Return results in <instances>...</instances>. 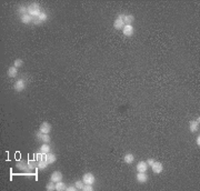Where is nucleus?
<instances>
[{
	"instance_id": "9d476101",
	"label": "nucleus",
	"mask_w": 200,
	"mask_h": 191,
	"mask_svg": "<svg viewBox=\"0 0 200 191\" xmlns=\"http://www.w3.org/2000/svg\"><path fill=\"white\" fill-rule=\"evenodd\" d=\"M151 169L153 171V173L156 174H160L163 171V166H162L161 162H159V161H155L153 164L151 166Z\"/></svg>"
},
{
	"instance_id": "bb28decb",
	"label": "nucleus",
	"mask_w": 200,
	"mask_h": 191,
	"mask_svg": "<svg viewBox=\"0 0 200 191\" xmlns=\"http://www.w3.org/2000/svg\"><path fill=\"white\" fill-rule=\"evenodd\" d=\"M14 66L16 67V68H21L22 66H24V60L22 59H16L15 60V63H14Z\"/></svg>"
},
{
	"instance_id": "f8f14e48",
	"label": "nucleus",
	"mask_w": 200,
	"mask_h": 191,
	"mask_svg": "<svg viewBox=\"0 0 200 191\" xmlns=\"http://www.w3.org/2000/svg\"><path fill=\"white\" fill-rule=\"evenodd\" d=\"M51 129H52L51 125L49 122H47V121H44V122L40 125V127H39V131L42 133H50Z\"/></svg>"
},
{
	"instance_id": "f257e3e1",
	"label": "nucleus",
	"mask_w": 200,
	"mask_h": 191,
	"mask_svg": "<svg viewBox=\"0 0 200 191\" xmlns=\"http://www.w3.org/2000/svg\"><path fill=\"white\" fill-rule=\"evenodd\" d=\"M41 8H40V5L38 2H31L29 6H28V15H30L31 17H38L39 15L41 14Z\"/></svg>"
},
{
	"instance_id": "7c9ffc66",
	"label": "nucleus",
	"mask_w": 200,
	"mask_h": 191,
	"mask_svg": "<svg viewBox=\"0 0 200 191\" xmlns=\"http://www.w3.org/2000/svg\"><path fill=\"white\" fill-rule=\"evenodd\" d=\"M77 190V188L76 186L73 184V186H69V187H67V190L66 191H76Z\"/></svg>"
},
{
	"instance_id": "4be33fe9",
	"label": "nucleus",
	"mask_w": 200,
	"mask_h": 191,
	"mask_svg": "<svg viewBox=\"0 0 200 191\" xmlns=\"http://www.w3.org/2000/svg\"><path fill=\"white\" fill-rule=\"evenodd\" d=\"M28 164H29V167H30V169L32 171L36 170V169H38V162H37L36 159H34V160H28Z\"/></svg>"
},
{
	"instance_id": "2eb2a0df",
	"label": "nucleus",
	"mask_w": 200,
	"mask_h": 191,
	"mask_svg": "<svg viewBox=\"0 0 200 191\" xmlns=\"http://www.w3.org/2000/svg\"><path fill=\"white\" fill-rule=\"evenodd\" d=\"M121 17H122V20H124V24H132L134 21H135V16L131 14L121 15Z\"/></svg>"
},
{
	"instance_id": "393cba45",
	"label": "nucleus",
	"mask_w": 200,
	"mask_h": 191,
	"mask_svg": "<svg viewBox=\"0 0 200 191\" xmlns=\"http://www.w3.org/2000/svg\"><path fill=\"white\" fill-rule=\"evenodd\" d=\"M49 164L46 162L45 160H42V161H39L38 162V169L39 170H45V169H47V167H48Z\"/></svg>"
},
{
	"instance_id": "412c9836",
	"label": "nucleus",
	"mask_w": 200,
	"mask_h": 191,
	"mask_svg": "<svg viewBox=\"0 0 200 191\" xmlns=\"http://www.w3.org/2000/svg\"><path fill=\"white\" fill-rule=\"evenodd\" d=\"M56 190L57 191H65L67 190V184L65 182H62V181H59L56 183Z\"/></svg>"
},
{
	"instance_id": "2f4dec72",
	"label": "nucleus",
	"mask_w": 200,
	"mask_h": 191,
	"mask_svg": "<svg viewBox=\"0 0 200 191\" xmlns=\"http://www.w3.org/2000/svg\"><path fill=\"white\" fill-rule=\"evenodd\" d=\"M196 143H197V146L199 147V146H200V137H199V136H198V137L196 138Z\"/></svg>"
},
{
	"instance_id": "4468645a",
	"label": "nucleus",
	"mask_w": 200,
	"mask_h": 191,
	"mask_svg": "<svg viewBox=\"0 0 200 191\" xmlns=\"http://www.w3.org/2000/svg\"><path fill=\"white\" fill-rule=\"evenodd\" d=\"M136 169H137V172H147L149 167L146 161H139L136 166Z\"/></svg>"
},
{
	"instance_id": "0eeeda50",
	"label": "nucleus",
	"mask_w": 200,
	"mask_h": 191,
	"mask_svg": "<svg viewBox=\"0 0 200 191\" xmlns=\"http://www.w3.org/2000/svg\"><path fill=\"white\" fill-rule=\"evenodd\" d=\"M122 34L124 37H132L135 34V27L132 24H126L122 29Z\"/></svg>"
},
{
	"instance_id": "aec40b11",
	"label": "nucleus",
	"mask_w": 200,
	"mask_h": 191,
	"mask_svg": "<svg viewBox=\"0 0 200 191\" xmlns=\"http://www.w3.org/2000/svg\"><path fill=\"white\" fill-rule=\"evenodd\" d=\"M40 152L44 154H48V152H51V147L49 143H42V146L40 147Z\"/></svg>"
},
{
	"instance_id": "f3484780",
	"label": "nucleus",
	"mask_w": 200,
	"mask_h": 191,
	"mask_svg": "<svg viewBox=\"0 0 200 191\" xmlns=\"http://www.w3.org/2000/svg\"><path fill=\"white\" fill-rule=\"evenodd\" d=\"M20 21L22 24H34V17H31L30 15H24V16H21L20 17Z\"/></svg>"
},
{
	"instance_id": "6ab92c4d",
	"label": "nucleus",
	"mask_w": 200,
	"mask_h": 191,
	"mask_svg": "<svg viewBox=\"0 0 200 191\" xmlns=\"http://www.w3.org/2000/svg\"><path fill=\"white\" fill-rule=\"evenodd\" d=\"M124 163H127V164L134 163V161H135V156H134L132 154H127L124 157Z\"/></svg>"
},
{
	"instance_id": "20e7f679",
	"label": "nucleus",
	"mask_w": 200,
	"mask_h": 191,
	"mask_svg": "<svg viewBox=\"0 0 200 191\" xmlns=\"http://www.w3.org/2000/svg\"><path fill=\"white\" fill-rule=\"evenodd\" d=\"M82 181L85 184H93L96 182V177L91 172H87L82 176Z\"/></svg>"
},
{
	"instance_id": "1a4fd4ad",
	"label": "nucleus",
	"mask_w": 200,
	"mask_h": 191,
	"mask_svg": "<svg viewBox=\"0 0 200 191\" xmlns=\"http://www.w3.org/2000/svg\"><path fill=\"white\" fill-rule=\"evenodd\" d=\"M62 179H63V176H62V172L61 171H53L51 173V176H50V180L53 181V182H59V181H62Z\"/></svg>"
},
{
	"instance_id": "a211bd4d",
	"label": "nucleus",
	"mask_w": 200,
	"mask_h": 191,
	"mask_svg": "<svg viewBox=\"0 0 200 191\" xmlns=\"http://www.w3.org/2000/svg\"><path fill=\"white\" fill-rule=\"evenodd\" d=\"M7 76L9 78H16L18 76V68H16L15 66L12 67H9L7 70Z\"/></svg>"
},
{
	"instance_id": "f03ea898",
	"label": "nucleus",
	"mask_w": 200,
	"mask_h": 191,
	"mask_svg": "<svg viewBox=\"0 0 200 191\" xmlns=\"http://www.w3.org/2000/svg\"><path fill=\"white\" fill-rule=\"evenodd\" d=\"M16 168H17L18 170H20V172H22V173H32V170L29 167L28 161L21 160L20 159V161H17Z\"/></svg>"
},
{
	"instance_id": "ddd939ff",
	"label": "nucleus",
	"mask_w": 200,
	"mask_h": 191,
	"mask_svg": "<svg viewBox=\"0 0 200 191\" xmlns=\"http://www.w3.org/2000/svg\"><path fill=\"white\" fill-rule=\"evenodd\" d=\"M199 123H200V118L198 117L197 120H192L189 122V130L191 132H197L199 130Z\"/></svg>"
},
{
	"instance_id": "39448f33",
	"label": "nucleus",
	"mask_w": 200,
	"mask_h": 191,
	"mask_svg": "<svg viewBox=\"0 0 200 191\" xmlns=\"http://www.w3.org/2000/svg\"><path fill=\"white\" fill-rule=\"evenodd\" d=\"M26 87H27V83H26L24 79H18L14 85V89L17 92H22L26 89Z\"/></svg>"
},
{
	"instance_id": "cd10ccee",
	"label": "nucleus",
	"mask_w": 200,
	"mask_h": 191,
	"mask_svg": "<svg viewBox=\"0 0 200 191\" xmlns=\"http://www.w3.org/2000/svg\"><path fill=\"white\" fill-rule=\"evenodd\" d=\"M44 158H45V154H41V152H40V154H35V159H36V160H37V162H39V161H42V160H45Z\"/></svg>"
},
{
	"instance_id": "c85d7f7f",
	"label": "nucleus",
	"mask_w": 200,
	"mask_h": 191,
	"mask_svg": "<svg viewBox=\"0 0 200 191\" xmlns=\"http://www.w3.org/2000/svg\"><path fill=\"white\" fill-rule=\"evenodd\" d=\"M82 191H93L92 184H85L82 188Z\"/></svg>"
},
{
	"instance_id": "dca6fc26",
	"label": "nucleus",
	"mask_w": 200,
	"mask_h": 191,
	"mask_svg": "<svg viewBox=\"0 0 200 191\" xmlns=\"http://www.w3.org/2000/svg\"><path fill=\"white\" fill-rule=\"evenodd\" d=\"M45 161L47 162L48 164H52L55 163L56 161H57V157H56L55 154H52V152H48V154H45Z\"/></svg>"
},
{
	"instance_id": "b1692460",
	"label": "nucleus",
	"mask_w": 200,
	"mask_h": 191,
	"mask_svg": "<svg viewBox=\"0 0 200 191\" xmlns=\"http://www.w3.org/2000/svg\"><path fill=\"white\" fill-rule=\"evenodd\" d=\"M46 189H47L48 191H55L56 190V182L50 180L48 183H47V186H46Z\"/></svg>"
},
{
	"instance_id": "a878e982",
	"label": "nucleus",
	"mask_w": 200,
	"mask_h": 191,
	"mask_svg": "<svg viewBox=\"0 0 200 191\" xmlns=\"http://www.w3.org/2000/svg\"><path fill=\"white\" fill-rule=\"evenodd\" d=\"M75 186H76L77 190H82L83 186H85V183H83L82 179H81V180H77L76 182H75Z\"/></svg>"
},
{
	"instance_id": "5701e85b",
	"label": "nucleus",
	"mask_w": 200,
	"mask_h": 191,
	"mask_svg": "<svg viewBox=\"0 0 200 191\" xmlns=\"http://www.w3.org/2000/svg\"><path fill=\"white\" fill-rule=\"evenodd\" d=\"M18 14L21 16H24V15H27L28 14V7H24V6H19L18 8Z\"/></svg>"
},
{
	"instance_id": "c756f323",
	"label": "nucleus",
	"mask_w": 200,
	"mask_h": 191,
	"mask_svg": "<svg viewBox=\"0 0 200 191\" xmlns=\"http://www.w3.org/2000/svg\"><path fill=\"white\" fill-rule=\"evenodd\" d=\"M155 159H152V158H150V159H148V160L146 161L147 162V164H148V167H151L152 164H153V162H155Z\"/></svg>"
},
{
	"instance_id": "7ed1b4c3",
	"label": "nucleus",
	"mask_w": 200,
	"mask_h": 191,
	"mask_svg": "<svg viewBox=\"0 0 200 191\" xmlns=\"http://www.w3.org/2000/svg\"><path fill=\"white\" fill-rule=\"evenodd\" d=\"M35 137L38 139V141H41V142H44V143H49L50 140H51L49 133H42V132H40V131H36Z\"/></svg>"
},
{
	"instance_id": "6e6552de",
	"label": "nucleus",
	"mask_w": 200,
	"mask_h": 191,
	"mask_svg": "<svg viewBox=\"0 0 200 191\" xmlns=\"http://www.w3.org/2000/svg\"><path fill=\"white\" fill-rule=\"evenodd\" d=\"M124 26H126V24H124V20H122V17H121V15H119V16L116 18V20L114 21V28L116 30H122Z\"/></svg>"
},
{
	"instance_id": "423d86ee",
	"label": "nucleus",
	"mask_w": 200,
	"mask_h": 191,
	"mask_svg": "<svg viewBox=\"0 0 200 191\" xmlns=\"http://www.w3.org/2000/svg\"><path fill=\"white\" fill-rule=\"evenodd\" d=\"M47 20H48V15L46 14L45 11H41V14L39 15L38 17L34 18V24H41Z\"/></svg>"
},
{
	"instance_id": "9b49d317",
	"label": "nucleus",
	"mask_w": 200,
	"mask_h": 191,
	"mask_svg": "<svg viewBox=\"0 0 200 191\" xmlns=\"http://www.w3.org/2000/svg\"><path fill=\"white\" fill-rule=\"evenodd\" d=\"M136 179H137V181H138L139 183H146L149 180V177L148 174H147V172H137Z\"/></svg>"
}]
</instances>
